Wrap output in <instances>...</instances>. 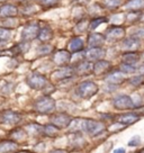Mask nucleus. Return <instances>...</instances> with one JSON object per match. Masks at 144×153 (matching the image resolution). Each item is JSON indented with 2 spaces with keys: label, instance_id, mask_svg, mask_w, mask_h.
<instances>
[{
  "label": "nucleus",
  "instance_id": "f257e3e1",
  "mask_svg": "<svg viewBox=\"0 0 144 153\" xmlns=\"http://www.w3.org/2000/svg\"><path fill=\"white\" fill-rule=\"evenodd\" d=\"M34 108L39 114H50L55 109V100L48 96H44L35 101Z\"/></svg>",
  "mask_w": 144,
  "mask_h": 153
},
{
  "label": "nucleus",
  "instance_id": "f03ea898",
  "mask_svg": "<svg viewBox=\"0 0 144 153\" xmlns=\"http://www.w3.org/2000/svg\"><path fill=\"white\" fill-rule=\"evenodd\" d=\"M78 95L83 99H89L97 94L98 86L92 81H85L78 87Z\"/></svg>",
  "mask_w": 144,
  "mask_h": 153
},
{
  "label": "nucleus",
  "instance_id": "7ed1b4c3",
  "mask_svg": "<svg viewBox=\"0 0 144 153\" xmlns=\"http://www.w3.org/2000/svg\"><path fill=\"white\" fill-rule=\"evenodd\" d=\"M27 85L32 89L41 90V89H44L45 87L48 86V80H46V78L43 74L34 72L32 74H29L28 78H27Z\"/></svg>",
  "mask_w": 144,
  "mask_h": 153
},
{
  "label": "nucleus",
  "instance_id": "20e7f679",
  "mask_svg": "<svg viewBox=\"0 0 144 153\" xmlns=\"http://www.w3.org/2000/svg\"><path fill=\"white\" fill-rule=\"evenodd\" d=\"M113 105L116 109L118 110H126V109H131L134 107V101L132 100L130 96L126 95H120L117 96L114 101H113Z\"/></svg>",
  "mask_w": 144,
  "mask_h": 153
},
{
  "label": "nucleus",
  "instance_id": "39448f33",
  "mask_svg": "<svg viewBox=\"0 0 144 153\" xmlns=\"http://www.w3.org/2000/svg\"><path fill=\"white\" fill-rule=\"evenodd\" d=\"M22 120L20 114L14 110H5L0 115V122L5 125H16Z\"/></svg>",
  "mask_w": 144,
  "mask_h": 153
},
{
  "label": "nucleus",
  "instance_id": "423d86ee",
  "mask_svg": "<svg viewBox=\"0 0 144 153\" xmlns=\"http://www.w3.org/2000/svg\"><path fill=\"white\" fill-rule=\"evenodd\" d=\"M105 129V125L101 122L94 120H86V132L90 134L91 136H96L98 134H100Z\"/></svg>",
  "mask_w": 144,
  "mask_h": 153
},
{
  "label": "nucleus",
  "instance_id": "0eeeda50",
  "mask_svg": "<svg viewBox=\"0 0 144 153\" xmlns=\"http://www.w3.org/2000/svg\"><path fill=\"white\" fill-rule=\"evenodd\" d=\"M39 32V27L37 24H28L27 26H25V28L22 32V39L24 42L27 41H32L35 37H37Z\"/></svg>",
  "mask_w": 144,
  "mask_h": 153
},
{
  "label": "nucleus",
  "instance_id": "6e6552de",
  "mask_svg": "<svg viewBox=\"0 0 144 153\" xmlns=\"http://www.w3.org/2000/svg\"><path fill=\"white\" fill-rule=\"evenodd\" d=\"M105 55H106V51L102 48H90L86 53H85L86 59L90 60V61H94V60L99 61V60H101Z\"/></svg>",
  "mask_w": 144,
  "mask_h": 153
},
{
  "label": "nucleus",
  "instance_id": "1a4fd4ad",
  "mask_svg": "<svg viewBox=\"0 0 144 153\" xmlns=\"http://www.w3.org/2000/svg\"><path fill=\"white\" fill-rule=\"evenodd\" d=\"M51 120H52V124L58 126L59 128H62V127H68L69 126L70 122H71V118L67 114H56L52 116Z\"/></svg>",
  "mask_w": 144,
  "mask_h": 153
},
{
  "label": "nucleus",
  "instance_id": "9d476101",
  "mask_svg": "<svg viewBox=\"0 0 144 153\" xmlns=\"http://www.w3.org/2000/svg\"><path fill=\"white\" fill-rule=\"evenodd\" d=\"M117 122L123 125H131L134 124L135 122H137L140 120V115L135 114V113H126V114L120 115L116 117Z\"/></svg>",
  "mask_w": 144,
  "mask_h": 153
},
{
  "label": "nucleus",
  "instance_id": "9b49d317",
  "mask_svg": "<svg viewBox=\"0 0 144 153\" xmlns=\"http://www.w3.org/2000/svg\"><path fill=\"white\" fill-rule=\"evenodd\" d=\"M18 144L13 140H6L0 142V153H16Z\"/></svg>",
  "mask_w": 144,
  "mask_h": 153
},
{
  "label": "nucleus",
  "instance_id": "f8f14e48",
  "mask_svg": "<svg viewBox=\"0 0 144 153\" xmlns=\"http://www.w3.org/2000/svg\"><path fill=\"white\" fill-rule=\"evenodd\" d=\"M140 43L139 38L136 37H128V38H125L122 43V48L123 50H126L127 52H134L135 50H137L140 48Z\"/></svg>",
  "mask_w": 144,
  "mask_h": 153
},
{
  "label": "nucleus",
  "instance_id": "ddd939ff",
  "mask_svg": "<svg viewBox=\"0 0 144 153\" xmlns=\"http://www.w3.org/2000/svg\"><path fill=\"white\" fill-rule=\"evenodd\" d=\"M53 61L56 63L58 65H64L67 64L69 61H71V56H70V53L68 51H58L56 53H54L53 55Z\"/></svg>",
  "mask_w": 144,
  "mask_h": 153
},
{
  "label": "nucleus",
  "instance_id": "4468645a",
  "mask_svg": "<svg viewBox=\"0 0 144 153\" xmlns=\"http://www.w3.org/2000/svg\"><path fill=\"white\" fill-rule=\"evenodd\" d=\"M105 41L106 38L104 37V35L99 33H92L88 37V45L90 48H100L105 43Z\"/></svg>",
  "mask_w": 144,
  "mask_h": 153
},
{
  "label": "nucleus",
  "instance_id": "2eb2a0df",
  "mask_svg": "<svg viewBox=\"0 0 144 153\" xmlns=\"http://www.w3.org/2000/svg\"><path fill=\"white\" fill-rule=\"evenodd\" d=\"M86 120L83 118H76V120H71L70 124H69V129L71 132L78 133V132H81V131H86Z\"/></svg>",
  "mask_w": 144,
  "mask_h": 153
},
{
  "label": "nucleus",
  "instance_id": "dca6fc26",
  "mask_svg": "<svg viewBox=\"0 0 144 153\" xmlns=\"http://www.w3.org/2000/svg\"><path fill=\"white\" fill-rule=\"evenodd\" d=\"M125 79H126V76H125L124 72L116 71L111 73V74H108L107 78H106V81L109 85H116V83H122Z\"/></svg>",
  "mask_w": 144,
  "mask_h": 153
},
{
  "label": "nucleus",
  "instance_id": "f3484780",
  "mask_svg": "<svg viewBox=\"0 0 144 153\" xmlns=\"http://www.w3.org/2000/svg\"><path fill=\"white\" fill-rule=\"evenodd\" d=\"M125 35V29L120 26L117 27H111V29H108L107 32V38L109 41H116V39H120V38L124 37Z\"/></svg>",
  "mask_w": 144,
  "mask_h": 153
},
{
  "label": "nucleus",
  "instance_id": "a211bd4d",
  "mask_svg": "<svg viewBox=\"0 0 144 153\" xmlns=\"http://www.w3.org/2000/svg\"><path fill=\"white\" fill-rule=\"evenodd\" d=\"M73 74V68L71 67H63L62 69H60L58 71H55L53 73V79H59V80H62V79H67Z\"/></svg>",
  "mask_w": 144,
  "mask_h": 153
},
{
  "label": "nucleus",
  "instance_id": "6ab92c4d",
  "mask_svg": "<svg viewBox=\"0 0 144 153\" xmlns=\"http://www.w3.org/2000/svg\"><path fill=\"white\" fill-rule=\"evenodd\" d=\"M111 67V62L105 61V60H99L96 64H94V72L96 74H102V73L108 71Z\"/></svg>",
  "mask_w": 144,
  "mask_h": 153
},
{
  "label": "nucleus",
  "instance_id": "aec40b11",
  "mask_svg": "<svg viewBox=\"0 0 144 153\" xmlns=\"http://www.w3.org/2000/svg\"><path fill=\"white\" fill-rule=\"evenodd\" d=\"M52 37H53V30L50 27H44V28L39 29L37 38H39L41 42H48L50 39H52Z\"/></svg>",
  "mask_w": 144,
  "mask_h": 153
},
{
  "label": "nucleus",
  "instance_id": "412c9836",
  "mask_svg": "<svg viewBox=\"0 0 144 153\" xmlns=\"http://www.w3.org/2000/svg\"><path fill=\"white\" fill-rule=\"evenodd\" d=\"M18 10L17 8L13 5H5L0 8V16H4V17H11L17 15Z\"/></svg>",
  "mask_w": 144,
  "mask_h": 153
},
{
  "label": "nucleus",
  "instance_id": "4be33fe9",
  "mask_svg": "<svg viewBox=\"0 0 144 153\" xmlns=\"http://www.w3.org/2000/svg\"><path fill=\"white\" fill-rule=\"evenodd\" d=\"M83 48V41L80 37L72 38L69 43V50L71 52H80Z\"/></svg>",
  "mask_w": 144,
  "mask_h": 153
},
{
  "label": "nucleus",
  "instance_id": "5701e85b",
  "mask_svg": "<svg viewBox=\"0 0 144 153\" xmlns=\"http://www.w3.org/2000/svg\"><path fill=\"white\" fill-rule=\"evenodd\" d=\"M26 132L32 136H39L41 134H43V126L36 124V123H33V124H29L26 126Z\"/></svg>",
  "mask_w": 144,
  "mask_h": 153
},
{
  "label": "nucleus",
  "instance_id": "b1692460",
  "mask_svg": "<svg viewBox=\"0 0 144 153\" xmlns=\"http://www.w3.org/2000/svg\"><path fill=\"white\" fill-rule=\"evenodd\" d=\"M122 60L124 63H128V64H135V63L139 62L140 55L135 52H126L123 54Z\"/></svg>",
  "mask_w": 144,
  "mask_h": 153
},
{
  "label": "nucleus",
  "instance_id": "393cba45",
  "mask_svg": "<svg viewBox=\"0 0 144 153\" xmlns=\"http://www.w3.org/2000/svg\"><path fill=\"white\" fill-rule=\"evenodd\" d=\"M76 71L80 74H87L90 71H94V65L90 62H79Z\"/></svg>",
  "mask_w": 144,
  "mask_h": 153
},
{
  "label": "nucleus",
  "instance_id": "a878e982",
  "mask_svg": "<svg viewBox=\"0 0 144 153\" xmlns=\"http://www.w3.org/2000/svg\"><path fill=\"white\" fill-rule=\"evenodd\" d=\"M59 129L60 128H59L58 126H55L54 124L45 125V126H43V134L48 136V137H54V136L58 135Z\"/></svg>",
  "mask_w": 144,
  "mask_h": 153
},
{
  "label": "nucleus",
  "instance_id": "bb28decb",
  "mask_svg": "<svg viewBox=\"0 0 144 153\" xmlns=\"http://www.w3.org/2000/svg\"><path fill=\"white\" fill-rule=\"evenodd\" d=\"M10 136H11L13 141H15V142H17V141H24L26 139V132L23 128H15L10 133Z\"/></svg>",
  "mask_w": 144,
  "mask_h": 153
},
{
  "label": "nucleus",
  "instance_id": "cd10ccee",
  "mask_svg": "<svg viewBox=\"0 0 144 153\" xmlns=\"http://www.w3.org/2000/svg\"><path fill=\"white\" fill-rule=\"evenodd\" d=\"M144 7V0H130L126 5L125 8L130 10H137Z\"/></svg>",
  "mask_w": 144,
  "mask_h": 153
},
{
  "label": "nucleus",
  "instance_id": "c85d7f7f",
  "mask_svg": "<svg viewBox=\"0 0 144 153\" xmlns=\"http://www.w3.org/2000/svg\"><path fill=\"white\" fill-rule=\"evenodd\" d=\"M108 19L105 18V17H100V18H96V19H92L91 22L89 23V28L90 29H95L97 28L98 26L100 24H102V23H106Z\"/></svg>",
  "mask_w": 144,
  "mask_h": 153
},
{
  "label": "nucleus",
  "instance_id": "c756f323",
  "mask_svg": "<svg viewBox=\"0 0 144 153\" xmlns=\"http://www.w3.org/2000/svg\"><path fill=\"white\" fill-rule=\"evenodd\" d=\"M102 4L107 8H117L122 5V0H102Z\"/></svg>",
  "mask_w": 144,
  "mask_h": 153
},
{
  "label": "nucleus",
  "instance_id": "7c9ffc66",
  "mask_svg": "<svg viewBox=\"0 0 144 153\" xmlns=\"http://www.w3.org/2000/svg\"><path fill=\"white\" fill-rule=\"evenodd\" d=\"M120 70H122V72H124V73H133V72H135L136 68L134 67V64L123 63V64L120 65Z\"/></svg>",
  "mask_w": 144,
  "mask_h": 153
},
{
  "label": "nucleus",
  "instance_id": "2f4dec72",
  "mask_svg": "<svg viewBox=\"0 0 144 153\" xmlns=\"http://www.w3.org/2000/svg\"><path fill=\"white\" fill-rule=\"evenodd\" d=\"M52 46L51 45H42L37 48V53L39 55H46V54H50L52 52Z\"/></svg>",
  "mask_w": 144,
  "mask_h": 153
},
{
  "label": "nucleus",
  "instance_id": "473e14b6",
  "mask_svg": "<svg viewBox=\"0 0 144 153\" xmlns=\"http://www.w3.org/2000/svg\"><path fill=\"white\" fill-rule=\"evenodd\" d=\"M11 36V30L8 28H0V39L7 41Z\"/></svg>",
  "mask_w": 144,
  "mask_h": 153
},
{
  "label": "nucleus",
  "instance_id": "72a5a7b5",
  "mask_svg": "<svg viewBox=\"0 0 144 153\" xmlns=\"http://www.w3.org/2000/svg\"><path fill=\"white\" fill-rule=\"evenodd\" d=\"M130 83L132 85V86H135V87L141 86V85L143 83V76H133L132 79H130Z\"/></svg>",
  "mask_w": 144,
  "mask_h": 153
},
{
  "label": "nucleus",
  "instance_id": "f704fd0d",
  "mask_svg": "<svg viewBox=\"0 0 144 153\" xmlns=\"http://www.w3.org/2000/svg\"><path fill=\"white\" fill-rule=\"evenodd\" d=\"M141 17V13L137 10H132L130 14L127 15V19L128 20H137Z\"/></svg>",
  "mask_w": 144,
  "mask_h": 153
},
{
  "label": "nucleus",
  "instance_id": "c9c22d12",
  "mask_svg": "<svg viewBox=\"0 0 144 153\" xmlns=\"http://www.w3.org/2000/svg\"><path fill=\"white\" fill-rule=\"evenodd\" d=\"M141 143V137H140L139 135H136L134 137H132V139L128 141V146H136V145H139Z\"/></svg>",
  "mask_w": 144,
  "mask_h": 153
},
{
  "label": "nucleus",
  "instance_id": "e433bc0d",
  "mask_svg": "<svg viewBox=\"0 0 144 153\" xmlns=\"http://www.w3.org/2000/svg\"><path fill=\"white\" fill-rule=\"evenodd\" d=\"M41 1L45 6H53L54 4H56L59 0H41Z\"/></svg>",
  "mask_w": 144,
  "mask_h": 153
},
{
  "label": "nucleus",
  "instance_id": "4c0bfd02",
  "mask_svg": "<svg viewBox=\"0 0 144 153\" xmlns=\"http://www.w3.org/2000/svg\"><path fill=\"white\" fill-rule=\"evenodd\" d=\"M50 153H67L65 152V151H64V150H53V151H51V152Z\"/></svg>",
  "mask_w": 144,
  "mask_h": 153
},
{
  "label": "nucleus",
  "instance_id": "58836bf2",
  "mask_svg": "<svg viewBox=\"0 0 144 153\" xmlns=\"http://www.w3.org/2000/svg\"><path fill=\"white\" fill-rule=\"evenodd\" d=\"M114 153H125V151H124V149L120 148V149H116L115 151H114Z\"/></svg>",
  "mask_w": 144,
  "mask_h": 153
},
{
  "label": "nucleus",
  "instance_id": "ea45409f",
  "mask_svg": "<svg viewBox=\"0 0 144 153\" xmlns=\"http://www.w3.org/2000/svg\"><path fill=\"white\" fill-rule=\"evenodd\" d=\"M139 71H140V73H142V74H144V64H143V65H142L141 68H140Z\"/></svg>",
  "mask_w": 144,
  "mask_h": 153
},
{
  "label": "nucleus",
  "instance_id": "a19ab883",
  "mask_svg": "<svg viewBox=\"0 0 144 153\" xmlns=\"http://www.w3.org/2000/svg\"><path fill=\"white\" fill-rule=\"evenodd\" d=\"M4 44H6V41H2V39H0V48H1Z\"/></svg>",
  "mask_w": 144,
  "mask_h": 153
},
{
  "label": "nucleus",
  "instance_id": "79ce46f5",
  "mask_svg": "<svg viewBox=\"0 0 144 153\" xmlns=\"http://www.w3.org/2000/svg\"><path fill=\"white\" fill-rule=\"evenodd\" d=\"M140 153H144V149H143V150H142V151H141Z\"/></svg>",
  "mask_w": 144,
  "mask_h": 153
}]
</instances>
